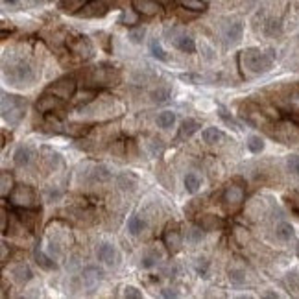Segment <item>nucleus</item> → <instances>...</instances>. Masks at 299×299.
Listing matches in <instances>:
<instances>
[{
	"label": "nucleus",
	"instance_id": "f257e3e1",
	"mask_svg": "<svg viewBox=\"0 0 299 299\" xmlns=\"http://www.w3.org/2000/svg\"><path fill=\"white\" fill-rule=\"evenodd\" d=\"M273 54L261 52L259 48H247L240 54V67L246 76H257L272 67Z\"/></svg>",
	"mask_w": 299,
	"mask_h": 299
},
{
	"label": "nucleus",
	"instance_id": "f03ea898",
	"mask_svg": "<svg viewBox=\"0 0 299 299\" xmlns=\"http://www.w3.org/2000/svg\"><path fill=\"white\" fill-rule=\"evenodd\" d=\"M24 111H26V100L24 98L2 92V118L6 122L11 124V126L19 124L24 117Z\"/></svg>",
	"mask_w": 299,
	"mask_h": 299
},
{
	"label": "nucleus",
	"instance_id": "7ed1b4c3",
	"mask_svg": "<svg viewBox=\"0 0 299 299\" xmlns=\"http://www.w3.org/2000/svg\"><path fill=\"white\" fill-rule=\"evenodd\" d=\"M85 80L91 85H117L120 81V72L113 65H100V67H91Z\"/></svg>",
	"mask_w": 299,
	"mask_h": 299
},
{
	"label": "nucleus",
	"instance_id": "20e7f679",
	"mask_svg": "<svg viewBox=\"0 0 299 299\" xmlns=\"http://www.w3.org/2000/svg\"><path fill=\"white\" fill-rule=\"evenodd\" d=\"M11 205L17 209H35L37 207V196L30 185H17L10 194Z\"/></svg>",
	"mask_w": 299,
	"mask_h": 299
},
{
	"label": "nucleus",
	"instance_id": "39448f33",
	"mask_svg": "<svg viewBox=\"0 0 299 299\" xmlns=\"http://www.w3.org/2000/svg\"><path fill=\"white\" fill-rule=\"evenodd\" d=\"M244 198H246V190H244V187H242L240 183H229L224 192L225 209H227L229 213H236V211L242 207Z\"/></svg>",
	"mask_w": 299,
	"mask_h": 299
},
{
	"label": "nucleus",
	"instance_id": "423d86ee",
	"mask_svg": "<svg viewBox=\"0 0 299 299\" xmlns=\"http://www.w3.org/2000/svg\"><path fill=\"white\" fill-rule=\"evenodd\" d=\"M4 74H6V78L13 83V85H28V83L33 80L32 69L24 63L10 65V67L4 70Z\"/></svg>",
	"mask_w": 299,
	"mask_h": 299
},
{
	"label": "nucleus",
	"instance_id": "0eeeda50",
	"mask_svg": "<svg viewBox=\"0 0 299 299\" xmlns=\"http://www.w3.org/2000/svg\"><path fill=\"white\" fill-rule=\"evenodd\" d=\"M44 92L56 94V96H59L61 100H70L76 92V80L74 78H61V80H58L54 85H50Z\"/></svg>",
	"mask_w": 299,
	"mask_h": 299
},
{
	"label": "nucleus",
	"instance_id": "6e6552de",
	"mask_svg": "<svg viewBox=\"0 0 299 299\" xmlns=\"http://www.w3.org/2000/svg\"><path fill=\"white\" fill-rule=\"evenodd\" d=\"M111 4L109 0H91L87 2L80 11H78V17H83V19H94V17H104L109 11Z\"/></svg>",
	"mask_w": 299,
	"mask_h": 299
},
{
	"label": "nucleus",
	"instance_id": "1a4fd4ad",
	"mask_svg": "<svg viewBox=\"0 0 299 299\" xmlns=\"http://www.w3.org/2000/svg\"><path fill=\"white\" fill-rule=\"evenodd\" d=\"M67 46H69V50L74 56H78V58H91L92 56V44L91 41L87 37H83V35H74V37H69V41H67Z\"/></svg>",
	"mask_w": 299,
	"mask_h": 299
},
{
	"label": "nucleus",
	"instance_id": "9d476101",
	"mask_svg": "<svg viewBox=\"0 0 299 299\" xmlns=\"http://www.w3.org/2000/svg\"><path fill=\"white\" fill-rule=\"evenodd\" d=\"M163 242H165L168 253L176 255L177 251L181 250V244H183V238H181L179 229H177V227H166L165 235H163Z\"/></svg>",
	"mask_w": 299,
	"mask_h": 299
},
{
	"label": "nucleus",
	"instance_id": "9b49d317",
	"mask_svg": "<svg viewBox=\"0 0 299 299\" xmlns=\"http://www.w3.org/2000/svg\"><path fill=\"white\" fill-rule=\"evenodd\" d=\"M63 102L59 96L56 94H50V92H44L43 96L37 100V109L41 113H52V111H58L63 107Z\"/></svg>",
	"mask_w": 299,
	"mask_h": 299
},
{
	"label": "nucleus",
	"instance_id": "f8f14e48",
	"mask_svg": "<svg viewBox=\"0 0 299 299\" xmlns=\"http://www.w3.org/2000/svg\"><path fill=\"white\" fill-rule=\"evenodd\" d=\"M133 10L139 11L142 17H154L161 13V4L157 0H131Z\"/></svg>",
	"mask_w": 299,
	"mask_h": 299
},
{
	"label": "nucleus",
	"instance_id": "ddd939ff",
	"mask_svg": "<svg viewBox=\"0 0 299 299\" xmlns=\"http://www.w3.org/2000/svg\"><path fill=\"white\" fill-rule=\"evenodd\" d=\"M81 279H83L85 288L92 290L98 283H100L102 279H104V272H102V270H98V268H85V270H83V275H81Z\"/></svg>",
	"mask_w": 299,
	"mask_h": 299
},
{
	"label": "nucleus",
	"instance_id": "4468645a",
	"mask_svg": "<svg viewBox=\"0 0 299 299\" xmlns=\"http://www.w3.org/2000/svg\"><path fill=\"white\" fill-rule=\"evenodd\" d=\"M200 225H202L205 231H218L224 227V222L213 214H203L202 218H200Z\"/></svg>",
	"mask_w": 299,
	"mask_h": 299
},
{
	"label": "nucleus",
	"instance_id": "2eb2a0df",
	"mask_svg": "<svg viewBox=\"0 0 299 299\" xmlns=\"http://www.w3.org/2000/svg\"><path fill=\"white\" fill-rule=\"evenodd\" d=\"M174 44L185 54L196 52V43H194V39L190 37V35H179V37L174 39Z\"/></svg>",
	"mask_w": 299,
	"mask_h": 299
},
{
	"label": "nucleus",
	"instance_id": "dca6fc26",
	"mask_svg": "<svg viewBox=\"0 0 299 299\" xmlns=\"http://www.w3.org/2000/svg\"><path fill=\"white\" fill-rule=\"evenodd\" d=\"M96 255L98 259H100L102 262H106V264H113V261H115V255H117V251H115V246H111V244H102V246H98L96 250Z\"/></svg>",
	"mask_w": 299,
	"mask_h": 299
},
{
	"label": "nucleus",
	"instance_id": "f3484780",
	"mask_svg": "<svg viewBox=\"0 0 299 299\" xmlns=\"http://www.w3.org/2000/svg\"><path fill=\"white\" fill-rule=\"evenodd\" d=\"M198 129H200L198 120H194V118H187V120L181 124V128H179V139H188V137H192Z\"/></svg>",
	"mask_w": 299,
	"mask_h": 299
},
{
	"label": "nucleus",
	"instance_id": "a211bd4d",
	"mask_svg": "<svg viewBox=\"0 0 299 299\" xmlns=\"http://www.w3.org/2000/svg\"><path fill=\"white\" fill-rule=\"evenodd\" d=\"M242 32H244V28H242L240 22H233V24H229L227 30H225V39H227V43H231V44L238 43V41L242 39Z\"/></svg>",
	"mask_w": 299,
	"mask_h": 299
},
{
	"label": "nucleus",
	"instance_id": "6ab92c4d",
	"mask_svg": "<svg viewBox=\"0 0 299 299\" xmlns=\"http://www.w3.org/2000/svg\"><path fill=\"white\" fill-rule=\"evenodd\" d=\"M13 188H15V185H13V177H11L10 172L4 170L2 174H0V194H2V198L10 196Z\"/></svg>",
	"mask_w": 299,
	"mask_h": 299
},
{
	"label": "nucleus",
	"instance_id": "aec40b11",
	"mask_svg": "<svg viewBox=\"0 0 299 299\" xmlns=\"http://www.w3.org/2000/svg\"><path fill=\"white\" fill-rule=\"evenodd\" d=\"M30 159H32V152H30V148H26V146L17 148L15 155H13V163H15L17 166H26L28 163H30Z\"/></svg>",
	"mask_w": 299,
	"mask_h": 299
},
{
	"label": "nucleus",
	"instance_id": "412c9836",
	"mask_svg": "<svg viewBox=\"0 0 299 299\" xmlns=\"http://www.w3.org/2000/svg\"><path fill=\"white\" fill-rule=\"evenodd\" d=\"M179 4L188 11H194V13H202V11L207 10V2L205 0H179Z\"/></svg>",
	"mask_w": 299,
	"mask_h": 299
},
{
	"label": "nucleus",
	"instance_id": "4be33fe9",
	"mask_svg": "<svg viewBox=\"0 0 299 299\" xmlns=\"http://www.w3.org/2000/svg\"><path fill=\"white\" fill-rule=\"evenodd\" d=\"M13 275H15L17 283L24 284V283H28V281L32 279V270H30L28 266H24V264H19V266L13 270Z\"/></svg>",
	"mask_w": 299,
	"mask_h": 299
},
{
	"label": "nucleus",
	"instance_id": "5701e85b",
	"mask_svg": "<svg viewBox=\"0 0 299 299\" xmlns=\"http://www.w3.org/2000/svg\"><path fill=\"white\" fill-rule=\"evenodd\" d=\"M35 261H37L39 266L44 268V270H56V268H58V264H56V262H54L50 257L44 255V253L39 250V247L35 250Z\"/></svg>",
	"mask_w": 299,
	"mask_h": 299
},
{
	"label": "nucleus",
	"instance_id": "b1692460",
	"mask_svg": "<svg viewBox=\"0 0 299 299\" xmlns=\"http://www.w3.org/2000/svg\"><path fill=\"white\" fill-rule=\"evenodd\" d=\"M174 122H176V113H172V111H163L159 117H157V126L163 129L172 128Z\"/></svg>",
	"mask_w": 299,
	"mask_h": 299
},
{
	"label": "nucleus",
	"instance_id": "393cba45",
	"mask_svg": "<svg viewBox=\"0 0 299 299\" xmlns=\"http://www.w3.org/2000/svg\"><path fill=\"white\" fill-rule=\"evenodd\" d=\"M144 227H146V224L139 218V216H135V214L128 220V231L131 233V235H135V236L140 235V233L144 231Z\"/></svg>",
	"mask_w": 299,
	"mask_h": 299
},
{
	"label": "nucleus",
	"instance_id": "a878e982",
	"mask_svg": "<svg viewBox=\"0 0 299 299\" xmlns=\"http://www.w3.org/2000/svg\"><path fill=\"white\" fill-rule=\"evenodd\" d=\"M202 137L207 144H214V142H218V140L222 139V131H220L218 128H207V129H203Z\"/></svg>",
	"mask_w": 299,
	"mask_h": 299
},
{
	"label": "nucleus",
	"instance_id": "bb28decb",
	"mask_svg": "<svg viewBox=\"0 0 299 299\" xmlns=\"http://www.w3.org/2000/svg\"><path fill=\"white\" fill-rule=\"evenodd\" d=\"M139 11H131V10H124L122 17H120V22L124 26H135L139 22Z\"/></svg>",
	"mask_w": 299,
	"mask_h": 299
},
{
	"label": "nucleus",
	"instance_id": "cd10ccee",
	"mask_svg": "<svg viewBox=\"0 0 299 299\" xmlns=\"http://www.w3.org/2000/svg\"><path fill=\"white\" fill-rule=\"evenodd\" d=\"M277 236L281 240H290L294 236V227L288 224V222H281L277 225Z\"/></svg>",
	"mask_w": 299,
	"mask_h": 299
},
{
	"label": "nucleus",
	"instance_id": "c85d7f7f",
	"mask_svg": "<svg viewBox=\"0 0 299 299\" xmlns=\"http://www.w3.org/2000/svg\"><path fill=\"white\" fill-rule=\"evenodd\" d=\"M247 148H250V152H253V154H261L262 150H264V140H262L259 135H251L250 139H247Z\"/></svg>",
	"mask_w": 299,
	"mask_h": 299
},
{
	"label": "nucleus",
	"instance_id": "c756f323",
	"mask_svg": "<svg viewBox=\"0 0 299 299\" xmlns=\"http://www.w3.org/2000/svg\"><path fill=\"white\" fill-rule=\"evenodd\" d=\"M185 188H187L190 194L198 192V188H200V177L196 176V174H187V176H185Z\"/></svg>",
	"mask_w": 299,
	"mask_h": 299
},
{
	"label": "nucleus",
	"instance_id": "7c9ffc66",
	"mask_svg": "<svg viewBox=\"0 0 299 299\" xmlns=\"http://www.w3.org/2000/svg\"><path fill=\"white\" fill-rule=\"evenodd\" d=\"M150 52H152V56H154L155 59L166 61V52L163 50V46H161V43L157 41V39H154V41L150 43Z\"/></svg>",
	"mask_w": 299,
	"mask_h": 299
},
{
	"label": "nucleus",
	"instance_id": "2f4dec72",
	"mask_svg": "<svg viewBox=\"0 0 299 299\" xmlns=\"http://www.w3.org/2000/svg\"><path fill=\"white\" fill-rule=\"evenodd\" d=\"M83 8V0H63L61 2V10L69 11V13H78V10Z\"/></svg>",
	"mask_w": 299,
	"mask_h": 299
},
{
	"label": "nucleus",
	"instance_id": "473e14b6",
	"mask_svg": "<svg viewBox=\"0 0 299 299\" xmlns=\"http://www.w3.org/2000/svg\"><path fill=\"white\" fill-rule=\"evenodd\" d=\"M144 35H146V28H142V26L133 28V30H129V33H128L129 41H131V43H135V44L142 43V39H144Z\"/></svg>",
	"mask_w": 299,
	"mask_h": 299
},
{
	"label": "nucleus",
	"instance_id": "72a5a7b5",
	"mask_svg": "<svg viewBox=\"0 0 299 299\" xmlns=\"http://www.w3.org/2000/svg\"><path fill=\"white\" fill-rule=\"evenodd\" d=\"M196 272H198V275H202V277H207V273H209V262H207V259L200 257L198 261H196Z\"/></svg>",
	"mask_w": 299,
	"mask_h": 299
},
{
	"label": "nucleus",
	"instance_id": "f704fd0d",
	"mask_svg": "<svg viewBox=\"0 0 299 299\" xmlns=\"http://www.w3.org/2000/svg\"><path fill=\"white\" fill-rule=\"evenodd\" d=\"M286 168L292 174H299V155H290L286 161Z\"/></svg>",
	"mask_w": 299,
	"mask_h": 299
},
{
	"label": "nucleus",
	"instance_id": "c9c22d12",
	"mask_svg": "<svg viewBox=\"0 0 299 299\" xmlns=\"http://www.w3.org/2000/svg\"><path fill=\"white\" fill-rule=\"evenodd\" d=\"M157 259H159V255H155V253H148V255L142 257V268H154L155 264H157Z\"/></svg>",
	"mask_w": 299,
	"mask_h": 299
},
{
	"label": "nucleus",
	"instance_id": "e433bc0d",
	"mask_svg": "<svg viewBox=\"0 0 299 299\" xmlns=\"http://www.w3.org/2000/svg\"><path fill=\"white\" fill-rule=\"evenodd\" d=\"M124 297L140 299V297H142V292H140L139 288H135V286H126V288H124Z\"/></svg>",
	"mask_w": 299,
	"mask_h": 299
},
{
	"label": "nucleus",
	"instance_id": "4c0bfd02",
	"mask_svg": "<svg viewBox=\"0 0 299 299\" xmlns=\"http://www.w3.org/2000/svg\"><path fill=\"white\" fill-rule=\"evenodd\" d=\"M67 131H69L70 135L87 133V126H81V124H69V126H67Z\"/></svg>",
	"mask_w": 299,
	"mask_h": 299
},
{
	"label": "nucleus",
	"instance_id": "58836bf2",
	"mask_svg": "<svg viewBox=\"0 0 299 299\" xmlns=\"http://www.w3.org/2000/svg\"><path fill=\"white\" fill-rule=\"evenodd\" d=\"M288 107L292 109V111L299 113V91H294L288 96Z\"/></svg>",
	"mask_w": 299,
	"mask_h": 299
},
{
	"label": "nucleus",
	"instance_id": "ea45409f",
	"mask_svg": "<svg viewBox=\"0 0 299 299\" xmlns=\"http://www.w3.org/2000/svg\"><path fill=\"white\" fill-rule=\"evenodd\" d=\"M152 96H154L155 102H166L168 96H170V91H168V89H157V91H154Z\"/></svg>",
	"mask_w": 299,
	"mask_h": 299
},
{
	"label": "nucleus",
	"instance_id": "a19ab883",
	"mask_svg": "<svg viewBox=\"0 0 299 299\" xmlns=\"http://www.w3.org/2000/svg\"><path fill=\"white\" fill-rule=\"evenodd\" d=\"M203 227L200 225V227H192V229L188 231V236H190V240L192 242H200L203 238Z\"/></svg>",
	"mask_w": 299,
	"mask_h": 299
},
{
	"label": "nucleus",
	"instance_id": "79ce46f5",
	"mask_svg": "<svg viewBox=\"0 0 299 299\" xmlns=\"http://www.w3.org/2000/svg\"><path fill=\"white\" fill-rule=\"evenodd\" d=\"M220 118H222V120H224V122L227 124V126H231L233 129H238V124L235 122V118H233V117H227L224 109H220Z\"/></svg>",
	"mask_w": 299,
	"mask_h": 299
},
{
	"label": "nucleus",
	"instance_id": "37998d69",
	"mask_svg": "<svg viewBox=\"0 0 299 299\" xmlns=\"http://www.w3.org/2000/svg\"><path fill=\"white\" fill-rule=\"evenodd\" d=\"M231 279L235 281V283H244V275L240 272H231Z\"/></svg>",
	"mask_w": 299,
	"mask_h": 299
},
{
	"label": "nucleus",
	"instance_id": "c03bdc74",
	"mask_svg": "<svg viewBox=\"0 0 299 299\" xmlns=\"http://www.w3.org/2000/svg\"><path fill=\"white\" fill-rule=\"evenodd\" d=\"M8 229V213H6V209H2V233H6Z\"/></svg>",
	"mask_w": 299,
	"mask_h": 299
},
{
	"label": "nucleus",
	"instance_id": "a18cd8bd",
	"mask_svg": "<svg viewBox=\"0 0 299 299\" xmlns=\"http://www.w3.org/2000/svg\"><path fill=\"white\" fill-rule=\"evenodd\" d=\"M6 261H8V246L2 242V266L6 264Z\"/></svg>",
	"mask_w": 299,
	"mask_h": 299
},
{
	"label": "nucleus",
	"instance_id": "49530a36",
	"mask_svg": "<svg viewBox=\"0 0 299 299\" xmlns=\"http://www.w3.org/2000/svg\"><path fill=\"white\" fill-rule=\"evenodd\" d=\"M163 295H165V297H177V292H174V290H170V288H165L163 290Z\"/></svg>",
	"mask_w": 299,
	"mask_h": 299
},
{
	"label": "nucleus",
	"instance_id": "de8ad7c7",
	"mask_svg": "<svg viewBox=\"0 0 299 299\" xmlns=\"http://www.w3.org/2000/svg\"><path fill=\"white\" fill-rule=\"evenodd\" d=\"M4 4H17V0H4Z\"/></svg>",
	"mask_w": 299,
	"mask_h": 299
},
{
	"label": "nucleus",
	"instance_id": "09e8293b",
	"mask_svg": "<svg viewBox=\"0 0 299 299\" xmlns=\"http://www.w3.org/2000/svg\"><path fill=\"white\" fill-rule=\"evenodd\" d=\"M295 253H297V257H299V242H297V247H295Z\"/></svg>",
	"mask_w": 299,
	"mask_h": 299
},
{
	"label": "nucleus",
	"instance_id": "8fccbe9b",
	"mask_svg": "<svg viewBox=\"0 0 299 299\" xmlns=\"http://www.w3.org/2000/svg\"><path fill=\"white\" fill-rule=\"evenodd\" d=\"M33 2H43V0H33Z\"/></svg>",
	"mask_w": 299,
	"mask_h": 299
}]
</instances>
